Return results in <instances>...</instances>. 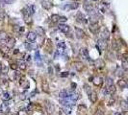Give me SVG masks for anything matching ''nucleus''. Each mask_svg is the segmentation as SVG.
Segmentation results:
<instances>
[{
	"label": "nucleus",
	"mask_w": 128,
	"mask_h": 115,
	"mask_svg": "<svg viewBox=\"0 0 128 115\" xmlns=\"http://www.w3.org/2000/svg\"><path fill=\"white\" fill-rule=\"evenodd\" d=\"M107 41H108V40H105V39H102V38L98 39V40H97V47H98L100 50H106L107 47H108V42H107Z\"/></svg>",
	"instance_id": "nucleus-1"
},
{
	"label": "nucleus",
	"mask_w": 128,
	"mask_h": 115,
	"mask_svg": "<svg viewBox=\"0 0 128 115\" xmlns=\"http://www.w3.org/2000/svg\"><path fill=\"white\" fill-rule=\"evenodd\" d=\"M77 115H87V107L84 104H79L77 107Z\"/></svg>",
	"instance_id": "nucleus-2"
},
{
	"label": "nucleus",
	"mask_w": 128,
	"mask_h": 115,
	"mask_svg": "<svg viewBox=\"0 0 128 115\" xmlns=\"http://www.w3.org/2000/svg\"><path fill=\"white\" fill-rule=\"evenodd\" d=\"M90 31L93 33V34H96L99 31V25L98 23H91V26H90Z\"/></svg>",
	"instance_id": "nucleus-3"
},
{
	"label": "nucleus",
	"mask_w": 128,
	"mask_h": 115,
	"mask_svg": "<svg viewBox=\"0 0 128 115\" xmlns=\"http://www.w3.org/2000/svg\"><path fill=\"white\" fill-rule=\"evenodd\" d=\"M75 34H76V37L79 38V39L84 38L85 35H86L85 32H84L82 29H80V28H76V27H75Z\"/></svg>",
	"instance_id": "nucleus-4"
},
{
	"label": "nucleus",
	"mask_w": 128,
	"mask_h": 115,
	"mask_svg": "<svg viewBox=\"0 0 128 115\" xmlns=\"http://www.w3.org/2000/svg\"><path fill=\"white\" fill-rule=\"evenodd\" d=\"M80 56H81L84 59H89L90 58V55H89V51L86 49V48H81L80 49Z\"/></svg>",
	"instance_id": "nucleus-5"
},
{
	"label": "nucleus",
	"mask_w": 128,
	"mask_h": 115,
	"mask_svg": "<svg viewBox=\"0 0 128 115\" xmlns=\"http://www.w3.org/2000/svg\"><path fill=\"white\" fill-rule=\"evenodd\" d=\"M73 66H74V68L76 69V71H78V72H82L83 71V69H84V63L81 62V61H76V62H74L73 63Z\"/></svg>",
	"instance_id": "nucleus-6"
},
{
	"label": "nucleus",
	"mask_w": 128,
	"mask_h": 115,
	"mask_svg": "<svg viewBox=\"0 0 128 115\" xmlns=\"http://www.w3.org/2000/svg\"><path fill=\"white\" fill-rule=\"evenodd\" d=\"M89 99L92 103H96L97 101V93L95 91H91L89 93Z\"/></svg>",
	"instance_id": "nucleus-7"
},
{
	"label": "nucleus",
	"mask_w": 128,
	"mask_h": 115,
	"mask_svg": "<svg viewBox=\"0 0 128 115\" xmlns=\"http://www.w3.org/2000/svg\"><path fill=\"white\" fill-rule=\"evenodd\" d=\"M93 82L94 85L100 86V85H102V83H103V79H102L101 77H94V78H93Z\"/></svg>",
	"instance_id": "nucleus-8"
},
{
	"label": "nucleus",
	"mask_w": 128,
	"mask_h": 115,
	"mask_svg": "<svg viewBox=\"0 0 128 115\" xmlns=\"http://www.w3.org/2000/svg\"><path fill=\"white\" fill-rule=\"evenodd\" d=\"M6 44H7V47L8 48H14V44H15V39L14 37H11L9 36V38L6 40Z\"/></svg>",
	"instance_id": "nucleus-9"
},
{
	"label": "nucleus",
	"mask_w": 128,
	"mask_h": 115,
	"mask_svg": "<svg viewBox=\"0 0 128 115\" xmlns=\"http://www.w3.org/2000/svg\"><path fill=\"white\" fill-rule=\"evenodd\" d=\"M59 30L63 33H68L70 31V26L67 25V24H64V23H61L59 25Z\"/></svg>",
	"instance_id": "nucleus-10"
},
{
	"label": "nucleus",
	"mask_w": 128,
	"mask_h": 115,
	"mask_svg": "<svg viewBox=\"0 0 128 115\" xmlns=\"http://www.w3.org/2000/svg\"><path fill=\"white\" fill-rule=\"evenodd\" d=\"M100 37L102 38V39H105V40H108L109 39V37H110V32L105 28L104 30L101 32V34H100Z\"/></svg>",
	"instance_id": "nucleus-11"
},
{
	"label": "nucleus",
	"mask_w": 128,
	"mask_h": 115,
	"mask_svg": "<svg viewBox=\"0 0 128 115\" xmlns=\"http://www.w3.org/2000/svg\"><path fill=\"white\" fill-rule=\"evenodd\" d=\"M105 93H107V94H110V95H112V94H114L115 92H116V86L113 84V85H110V86H106V89H105Z\"/></svg>",
	"instance_id": "nucleus-12"
},
{
	"label": "nucleus",
	"mask_w": 128,
	"mask_h": 115,
	"mask_svg": "<svg viewBox=\"0 0 128 115\" xmlns=\"http://www.w3.org/2000/svg\"><path fill=\"white\" fill-rule=\"evenodd\" d=\"M36 38H37V34L35 32H29L28 34H27V39L30 41V42H33L35 41Z\"/></svg>",
	"instance_id": "nucleus-13"
},
{
	"label": "nucleus",
	"mask_w": 128,
	"mask_h": 115,
	"mask_svg": "<svg viewBox=\"0 0 128 115\" xmlns=\"http://www.w3.org/2000/svg\"><path fill=\"white\" fill-rule=\"evenodd\" d=\"M94 65H95L97 68L101 69L105 66V62L101 59V58H98V59H96V60L94 61Z\"/></svg>",
	"instance_id": "nucleus-14"
},
{
	"label": "nucleus",
	"mask_w": 128,
	"mask_h": 115,
	"mask_svg": "<svg viewBox=\"0 0 128 115\" xmlns=\"http://www.w3.org/2000/svg\"><path fill=\"white\" fill-rule=\"evenodd\" d=\"M76 19H77V21H79V22L81 23H87V19L85 18V16H84V14L82 13V12H78L77 13V15H76Z\"/></svg>",
	"instance_id": "nucleus-15"
},
{
	"label": "nucleus",
	"mask_w": 128,
	"mask_h": 115,
	"mask_svg": "<svg viewBox=\"0 0 128 115\" xmlns=\"http://www.w3.org/2000/svg\"><path fill=\"white\" fill-rule=\"evenodd\" d=\"M68 98H66V99H60V104H62V105H70V104H73V101H71V100H67Z\"/></svg>",
	"instance_id": "nucleus-16"
},
{
	"label": "nucleus",
	"mask_w": 128,
	"mask_h": 115,
	"mask_svg": "<svg viewBox=\"0 0 128 115\" xmlns=\"http://www.w3.org/2000/svg\"><path fill=\"white\" fill-rule=\"evenodd\" d=\"M69 98H70L71 101L76 102V101L78 100L79 96H78V94H76V93H74V92H69Z\"/></svg>",
	"instance_id": "nucleus-17"
},
{
	"label": "nucleus",
	"mask_w": 128,
	"mask_h": 115,
	"mask_svg": "<svg viewBox=\"0 0 128 115\" xmlns=\"http://www.w3.org/2000/svg\"><path fill=\"white\" fill-rule=\"evenodd\" d=\"M8 38L9 35L5 31H0V41H6Z\"/></svg>",
	"instance_id": "nucleus-18"
},
{
	"label": "nucleus",
	"mask_w": 128,
	"mask_h": 115,
	"mask_svg": "<svg viewBox=\"0 0 128 115\" xmlns=\"http://www.w3.org/2000/svg\"><path fill=\"white\" fill-rule=\"evenodd\" d=\"M59 97L60 99H66V98H69V92L67 90H61L60 93H59Z\"/></svg>",
	"instance_id": "nucleus-19"
},
{
	"label": "nucleus",
	"mask_w": 128,
	"mask_h": 115,
	"mask_svg": "<svg viewBox=\"0 0 128 115\" xmlns=\"http://www.w3.org/2000/svg\"><path fill=\"white\" fill-rule=\"evenodd\" d=\"M0 110H1L2 112H8L9 107H8V103H7V102H5V103L0 106Z\"/></svg>",
	"instance_id": "nucleus-20"
},
{
	"label": "nucleus",
	"mask_w": 128,
	"mask_h": 115,
	"mask_svg": "<svg viewBox=\"0 0 128 115\" xmlns=\"http://www.w3.org/2000/svg\"><path fill=\"white\" fill-rule=\"evenodd\" d=\"M42 5H43V7L44 9H46V10L51 9V7H52V4H51L49 1H43V2L42 3Z\"/></svg>",
	"instance_id": "nucleus-21"
},
{
	"label": "nucleus",
	"mask_w": 128,
	"mask_h": 115,
	"mask_svg": "<svg viewBox=\"0 0 128 115\" xmlns=\"http://www.w3.org/2000/svg\"><path fill=\"white\" fill-rule=\"evenodd\" d=\"M117 84H118V86L121 87V88H125V87H127V82L123 80H118V81H117Z\"/></svg>",
	"instance_id": "nucleus-22"
},
{
	"label": "nucleus",
	"mask_w": 128,
	"mask_h": 115,
	"mask_svg": "<svg viewBox=\"0 0 128 115\" xmlns=\"http://www.w3.org/2000/svg\"><path fill=\"white\" fill-rule=\"evenodd\" d=\"M63 110L66 114H70L71 113V107L70 105H63Z\"/></svg>",
	"instance_id": "nucleus-23"
},
{
	"label": "nucleus",
	"mask_w": 128,
	"mask_h": 115,
	"mask_svg": "<svg viewBox=\"0 0 128 115\" xmlns=\"http://www.w3.org/2000/svg\"><path fill=\"white\" fill-rule=\"evenodd\" d=\"M60 15L59 14H52V16H51V21L53 23H57L59 22V20H60Z\"/></svg>",
	"instance_id": "nucleus-24"
},
{
	"label": "nucleus",
	"mask_w": 128,
	"mask_h": 115,
	"mask_svg": "<svg viewBox=\"0 0 128 115\" xmlns=\"http://www.w3.org/2000/svg\"><path fill=\"white\" fill-rule=\"evenodd\" d=\"M44 33H45V31L43 30V27H37V33L36 34H38L39 35H43L44 34Z\"/></svg>",
	"instance_id": "nucleus-25"
},
{
	"label": "nucleus",
	"mask_w": 128,
	"mask_h": 115,
	"mask_svg": "<svg viewBox=\"0 0 128 115\" xmlns=\"http://www.w3.org/2000/svg\"><path fill=\"white\" fill-rule=\"evenodd\" d=\"M84 8H85V10L87 12H92L93 10V6L92 4H85Z\"/></svg>",
	"instance_id": "nucleus-26"
},
{
	"label": "nucleus",
	"mask_w": 128,
	"mask_h": 115,
	"mask_svg": "<svg viewBox=\"0 0 128 115\" xmlns=\"http://www.w3.org/2000/svg\"><path fill=\"white\" fill-rule=\"evenodd\" d=\"M114 84V80L112 78H107L106 79V86H110V85H113Z\"/></svg>",
	"instance_id": "nucleus-27"
},
{
	"label": "nucleus",
	"mask_w": 128,
	"mask_h": 115,
	"mask_svg": "<svg viewBox=\"0 0 128 115\" xmlns=\"http://www.w3.org/2000/svg\"><path fill=\"white\" fill-rule=\"evenodd\" d=\"M5 16H6L5 12H4V10H3L2 8H0V21L4 20V19H5Z\"/></svg>",
	"instance_id": "nucleus-28"
},
{
	"label": "nucleus",
	"mask_w": 128,
	"mask_h": 115,
	"mask_svg": "<svg viewBox=\"0 0 128 115\" xmlns=\"http://www.w3.org/2000/svg\"><path fill=\"white\" fill-rule=\"evenodd\" d=\"M78 7H79V4L76 3V2H73V3H70V8L72 9V10H76Z\"/></svg>",
	"instance_id": "nucleus-29"
},
{
	"label": "nucleus",
	"mask_w": 128,
	"mask_h": 115,
	"mask_svg": "<svg viewBox=\"0 0 128 115\" xmlns=\"http://www.w3.org/2000/svg\"><path fill=\"white\" fill-rule=\"evenodd\" d=\"M57 46H58L59 50H62V51H63V50L66 49V44H65V42H63V41H62V42H59L58 44H57Z\"/></svg>",
	"instance_id": "nucleus-30"
},
{
	"label": "nucleus",
	"mask_w": 128,
	"mask_h": 115,
	"mask_svg": "<svg viewBox=\"0 0 128 115\" xmlns=\"http://www.w3.org/2000/svg\"><path fill=\"white\" fill-rule=\"evenodd\" d=\"M120 106H121V108H122L123 110H125V111H127L128 110V103L127 102H121Z\"/></svg>",
	"instance_id": "nucleus-31"
},
{
	"label": "nucleus",
	"mask_w": 128,
	"mask_h": 115,
	"mask_svg": "<svg viewBox=\"0 0 128 115\" xmlns=\"http://www.w3.org/2000/svg\"><path fill=\"white\" fill-rule=\"evenodd\" d=\"M10 98H11V97H10V94H9L8 92H4V93H3L2 99H3L4 101H8V100H9Z\"/></svg>",
	"instance_id": "nucleus-32"
},
{
	"label": "nucleus",
	"mask_w": 128,
	"mask_h": 115,
	"mask_svg": "<svg viewBox=\"0 0 128 115\" xmlns=\"http://www.w3.org/2000/svg\"><path fill=\"white\" fill-rule=\"evenodd\" d=\"M35 59L37 61H41V55H40L39 51H36L35 52Z\"/></svg>",
	"instance_id": "nucleus-33"
},
{
	"label": "nucleus",
	"mask_w": 128,
	"mask_h": 115,
	"mask_svg": "<svg viewBox=\"0 0 128 115\" xmlns=\"http://www.w3.org/2000/svg\"><path fill=\"white\" fill-rule=\"evenodd\" d=\"M21 70H25L26 69V64L24 62H18V65H17Z\"/></svg>",
	"instance_id": "nucleus-34"
},
{
	"label": "nucleus",
	"mask_w": 128,
	"mask_h": 115,
	"mask_svg": "<svg viewBox=\"0 0 128 115\" xmlns=\"http://www.w3.org/2000/svg\"><path fill=\"white\" fill-rule=\"evenodd\" d=\"M94 115H104V111H103L102 109L97 108V109H96V111L94 112Z\"/></svg>",
	"instance_id": "nucleus-35"
},
{
	"label": "nucleus",
	"mask_w": 128,
	"mask_h": 115,
	"mask_svg": "<svg viewBox=\"0 0 128 115\" xmlns=\"http://www.w3.org/2000/svg\"><path fill=\"white\" fill-rule=\"evenodd\" d=\"M84 87H85V90H86V91H87V93H88V94H89V93H90V92L92 91V90H91V89H90V88H91V87H90V86H89V85H88V84H84Z\"/></svg>",
	"instance_id": "nucleus-36"
},
{
	"label": "nucleus",
	"mask_w": 128,
	"mask_h": 115,
	"mask_svg": "<svg viewBox=\"0 0 128 115\" xmlns=\"http://www.w3.org/2000/svg\"><path fill=\"white\" fill-rule=\"evenodd\" d=\"M113 49L114 50H117L118 49V44H117V42L114 40V42H113Z\"/></svg>",
	"instance_id": "nucleus-37"
},
{
	"label": "nucleus",
	"mask_w": 128,
	"mask_h": 115,
	"mask_svg": "<svg viewBox=\"0 0 128 115\" xmlns=\"http://www.w3.org/2000/svg\"><path fill=\"white\" fill-rule=\"evenodd\" d=\"M67 20H68V19H67V17H66V16H61L59 21H60L61 23H65L66 21H67Z\"/></svg>",
	"instance_id": "nucleus-38"
},
{
	"label": "nucleus",
	"mask_w": 128,
	"mask_h": 115,
	"mask_svg": "<svg viewBox=\"0 0 128 115\" xmlns=\"http://www.w3.org/2000/svg\"><path fill=\"white\" fill-rule=\"evenodd\" d=\"M6 4H7L6 0H0V7H1V8H3V7H4Z\"/></svg>",
	"instance_id": "nucleus-39"
},
{
	"label": "nucleus",
	"mask_w": 128,
	"mask_h": 115,
	"mask_svg": "<svg viewBox=\"0 0 128 115\" xmlns=\"http://www.w3.org/2000/svg\"><path fill=\"white\" fill-rule=\"evenodd\" d=\"M117 76H119V77L123 76V70H122V69H119V70L117 71Z\"/></svg>",
	"instance_id": "nucleus-40"
},
{
	"label": "nucleus",
	"mask_w": 128,
	"mask_h": 115,
	"mask_svg": "<svg viewBox=\"0 0 128 115\" xmlns=\"http://www.w3.org/2000/svg\"><path fill=\"white\" fill-rule=\"evenodd\" d=\"M69 72H63L62 74H61V77H68L69 76Z\"/></svg>",
	"instance_id": "nucleus-41"
},
{
	"label": "nucleus",
	"mask_w": 128,
	"mask_h": 115,
	"mask_svg": "<svg viewBox=\"0 0 128 115\" xmlns=\"http://www.w3.org/2000/svg\"><path fill=\"white\" fill-rule=\"evenodd\" d=\"M11 67H12V69H14V70H15V69L17 68L18 66H17V64H15V63H13L12 65H11Z\"/></svg>",
	"instance_id": "nucleus-42"
},
{
	"label": "nucleus",
	"mask_w": 128,
	"mask_h": 115,
	"mask_svg": "<svg viewBox=\"0 0 128 115\" xmlns=\"http://www.w3.org/2000/svg\"><path fill=\"white\" fill-rule=\"evenodd\" d=\"M14 0H6V2H7V4H10V3H12V2H14Z\"/></svg>",
	"instance_id": "nucleus-43"
},
{
	"label": "nucleus",
	"mask_w": 128,
	"mask_h": 115,
	"mask_svg": "<svg viewBox=\"0 0 128 115\" xmlns=\"http://www.w3.org/2000/svg\"><path fill=\"white\" fill-rule=\"evenodd\" d=\"M26 47H27V49H32V45H29V44H26Z\"/></svg>",
	"instance_id": "nucleus-44"
},
{
	"label": "nucleus",
	"mask_w": 128,
	"mask_h": 115,
	"mask_svg": "<svg viewBox=\"0 0 128 115\" xmlns=\"http://www.w3.org/2000/svg\"><path fill=\"white\" fill-rule=\"evenodd\" d=\"M2 73V65H1V63H0V74Z\"/></svg>",
	"instance_id": "nucleus-45"
},
{
	"label": "nucleus",
	"mask_w": 128,
	"mask_h": 115,
	"mask_svg": "<svg viewBox=\"0 0 128 115\" xmlns=\"http://www.w3.org/2000/svg\"><path fill=\"white\" fill-rule=\"evenodd\" d=\"M114 115H122V114H121V113H119V112H116Z\"/></svg>",
	"instance_id": "nucleus-46"
},
{
	"label": "nucleus",
	"mask_w": 128,
	"mask_h": 115,
	"mask_svg": "<svg viewBox=\"0 0 128 115\" xmlns=\"http://www.w3.org/2000/svg\"><path fill=\"white\" fill-rule=\"evenodd\" d=\"M125 58H126V60L128 61V54H126V55H125Z\"/></svg>",
	"instance_id": "nucleus-47"
},
{
	"label": "nucleus",
	"mask_w": 128,
	"mask_h": 115,
	"mask_svg": "<svg viewBox=\"0 0 128 115\" xmlns=\"http://www.w3.org/2000/svg\"><path fill=\"white\" fill-rule=\"evenodd\" d=\"M93 1H97V0H93Z\"/></svg>",
	"instance_id": "nucleus-48"
},
{
	"label": "nucleus",
	"mask_w": 128,
	"mask_h": 115,
	"mask_svg": "<svg viewBox=\"0 0 128 115\" xmlns=\"http://www.w3.org/2000/svg\"><path fill=\"white\" fill-rule=\"evenodd\" d=\"M127 103H128V97H127Z\"/></svg>",
	"instance_id": "nucleus-49"
},
{
	"label": "nucleus",
	"mask_w": 128,
	"mask_h": 115,
	"mask_svg": "<svg viewBox=\"0 0 128 115\" xmlns=\"http://www.w3.org/2000/svg\"><path fill=\"white\" fill-rule=\"evenodd\" d=\"M127 87H128V82H127Z\"/></svg>",
	"instance_id": "nucleus-50"
},
{
	"label": "nucleus",
	"mask_w": 128,
	"mask_h": 115,
	"mask_svg": "<svg viewBox=\"0 0 128 115\" xmlns=\"http://www.w3.org/2000/svg\"><path fill=\"white\" fill-rule=\"evenodd\" d=\"M75 1H78V0H75Z\"/></svg>",
	"instance_id": "nucleus-51"
}]
</instances>
